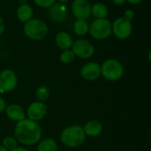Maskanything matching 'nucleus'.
Masks as SVG:
<instances>
[{
    "mask_svg": "<svg viewBox=\"0 0 151 151\" xmlns=\"http://www.w3.org/2000/svg\"><path fill=\"white\" fill-rule=\"evenodd\" d=\"M126 19H127L128 21H131L134 18V12L132 11V10H127L125 12V14H124V17Z\"/></svg>",
    "mask_w": 151,
    "mask_h": 151,
    "instance_id": "obj_24",
    "label": "nucleus"
},
{
    "mask_svg": "<svg viewBox=\"0 0 151 151\" xmlns=\"http://www.w3.org/2000/svg\"><path fill=\"white\" fill-rule=\"evenodd\" d=\"M72 12L77 19H87L91 14V5L88 0H74L72 4Z\"/></svg>",
    "mask_w": 151,
    "mask_h": 151,
    "instance_id": "obj_9",
    "label": "nucleus"
},
{
    "mask_svg": "<svg viewBox=\"0 0 151 151\" xmlns=\"http://www.w3.org/2000/svg\"><path fill=\"white\" fill-rule=\"evenodd\" d=\"M85 138V132L81 126L68 127L61 133V142L69 148H77L81 146L84 142Z\"/></svg>",
    "mask_w": 151,
    "mask_h": 151,
    "instance_id": "obj_2",
    "label": "nucleus"
},
{
    "mask_svg": "<svg viewBox=\"0 0 151 151\" xmlns=\"http://www.w3.org/2000/svg\"><path fill=\"white\" fill-rule=\"evenodd\" d=\"M4 23L2 17L0 16V35L4 32Z\"/></svg>",
    "mask_w": 151,
    "mask_h": 151,
    "instance_id": "obj_26",
    "label": "nucleus"
},
{
    "mask_svg": "<svg viewBox=\"0 0 151 151\" xmlns=\"http://www.w3.org/2000/svg\"><path fill=\"white\" fill-rule=\"evenodd\" d=\"M37 151H58L57 142L53 139L46 138L39 143Z\"/></svg>",
    "mask_w": 151,
    "mask_h": 151,
    "instance_id": "obj_18",
    "label": "nucleus"
},
{
    "mask_svg": "<svg viewBox=\"0 0 151 151\" xmlns=\"http://www.w3.org/2000/svg\"><path fill=\"white\" fill-rule=\"evenodd\" d=\"M50 96V90L47 87L45 86H42V87H40L37 91H36V97L38 99L39 102H45Z\"/></svg>",
    "mask_w": 151,
    "mask_h": 151,
    "instance_id": "obj_20",
    "label": "nucleus"
},
{
    "mask_svg": "<svg viewBox=\"0 0 151 151\" xmlns=\"http://www.w3.org/2000/svg\"><path fill=\"white\" fill-rule=\"evenodd\" d=\"M48 26L41 19H31L27 21L24 26L25 35L32 40H42L48 35Z\"/></svg>",
    "mask_w": 151,
    "mask_h": 151,
    "instance_id": "obj_3",
    "label": "nucleus"
},
{
    "mask_svg": "<svg viewBox=\"0 0 151 151\" xmlns=\"http://www.w3.org/2000/svg\"><path fill=\"white\" fill-rule=\"evenodd\" d=\"M89 25L85 19H77L73 24V31L77 35H85L88 32Z\"/></svg>",
    "mask_w": 151,
    "mask_h": 151,
    "instance_id": "obj_19",
    "label": "nucleus"
},
{
    "mask_svg": "<svg viewBox=\"0 0 151 151\" xmlns=\"http://www.w3.org/2000/svg\"><path fill=\"white\" fill-rule=\"evenodd\" d=\"M88 32L95 39H105L109 37L112 32L111 24L107 19H96L89 25Z\"/></svg>",
    "mask_w": 151,
    "mask_h": 151,
    "instance_id": "obj_5",
    "label": "nucleus"
},
{
    "mask_svg": "<svg viewBox=\"0 0 151 151\" xmlns=\"http://www.w3.org/2000/svg\"><path fill=\"white\" fill-rule=\"evenodd\" d=\"M112 1L116 4H123L126 2V0H112Z\"/></svg>",
    "mask_w": 151,
    "mask_h": 151,
    "instance_id": "obj_27",
    "label": "nucleus"
},
{
    "mask_svg": "<svg viewBox=\"0 0 151 151\" xmlns=\"http://www.w3.org/2000/svg\"><path fill=\"white\" fill-rule=\"evenodd\" d=\"M124 73V68L121 63L116 59L111 58L104 62L101 66V74L108 81H115L119 80Z\"/></svg>",
    "mask_w": 151,
    "mask_h": 151,
    "instance_id": "obj_4",
    "label": "nucleus"
},
{
    "mask_svg": "<svg viewBox=\"0 0 151 151\" xmlns=\"http://www.w3.org/2000/svg\"><path fill=\"white\" fill-rule=\"evenodd\" d=\"M91 13L96 19H105L108 14L107 6L103 3H96L91 5Z\"/></svg>",
    "mask_w": 151,
    "mask_h": 151,
    "instance_id": "obj_17",
    "label": "nucleus"
},
{
    "mask_svg": "<svg viewBox=\"0 0 151 151\" xmlns=\"http://www.w3.org/2000/svg\"><path fill=\"white\" fill-rule=\"evenodd\" d=\"M81 75L87 81H95L101 75V66L95 62L87 63L82 66Z\"/></svg>",
    "mask_w": 151,
    "mask_h": 151,
    "instance_id": "obj_11",
    "label": "nucleus"
},
{
    "mask_svg": "<svg viewBox=\"0 0 151 151\" xmlns=\"http://www.w3.org/2000/svg\"><path fill=\"white\" fill-rule=\"evenodd\" d=\"M5 102H4V100L2 98V97H0V113L3 111H4L5 110Z\"/></svg>",
    "mask_w": 151,
    "mask_h": 151,
    "instance_id": "obj_25",
    "label": "nucleus"
},
{
    "mask_svg": "<svg viewBox=\"0 0 151 151\" xmlns=\"http://www.w3.org/2000/svg\"><path fill=\"white\" fill-rule=\"evenodd\" d=\"M56 0H34V2L40 7L42 8H49L50 7Z\"/></svg>",
    "mask_w": 151,
    "mask_h": 151,
    "instance_id": "obj_23",
    "label": "nucleus"
},
{
    "mask_svg": "<svg viewBox=\"0 0 151 151\" xmlns=\"http://www.w3.org/2000/svg\"><path fill=\"white\" fill-rule=\"evenodd\" d=\"M111 31L119 39H127L132 34V24L125 18H118L111 25Z\"/></svg>",
    "mask_w": 151,
    "mask_h": 151,
    "instance_id": "obj_6",
    "label": "nucleus"
},
{
    "mask_svg": "<svg viewBox=\"0 0 151 151\" xmlns=\"http://www.w3.org/2000/svg\"><path fill=\"white\" fill-rule=\"evenodd\" d=\"M75 55L72 50H65L60 55V60L65 64H70L74 61Z\"/></svg>",
    "mask_w": 151,
    "mask_h": 151,
    "instance_id": "obj_21",
    "label": "nucleus"
},
{
    "mask_svg": "<svg viewBox=\"0 0 151 151\" xmlns=\"http://www.w3.org/2000/svg\"><path fill=\"white\" fill-rule=\"evenodd\" d=\"M56 43L58 47H59L61 50H69L73 46V39L71 35L66 32H59L56 35Z\"/></svg>",
    "mask_w": 151,
    "mask_h": 151,
    "instance_id": "obj_14",
    "label": "nucleus"
},
{
    "mask_svg": "<svg viewBox=\"0 0 151 151\" xmlns=\"http://www.w3.org/2000/svg\"><path fill=\"white\" fill-rule=\"evenodd\" d=\"M14 134L16 140L20 143L31 146L36 144L42 136V130L36 121L29 119H24L19 121L15 127Z\"/></svg>",
    "mask_w": 151,
    "mask_h": 151,
    "instance_id": "obj_1",
    "label": "nucleus"
},
{
    "mask_svg": "<svg viewBox=\"0 0 151 151\" xmlns=\"http://www.w3.org/2000/svg\"><path fill=\"white\" fill-rule=\"evenodd\" d=\"M83 130H84L86 135L96 137V136H98L99 134H101V133L103 131V126L97 120H91V121H88V123H86Z\"/></svg>",
    "mask_w": 151,
    "mask_h": 151,
    "instance_id": "obj_15",
    "label": "nucleus"
},
{
    "mask_svg": "<svg viewBox=\"0 0 151 151\" xmlns=\"http://www.w3.org/2000/svg\"><path fill=\"white\" fill-rule=\"evenodd\" d=\"M5 112L6 115L9 119L14 121H20L25 119V112L22 109L18 104H10L7 107H5Z\"/></svg>",
    "mask_w": 151,
    "mask_h": 151,
    "instance_id": "obj_13",
    "label": "nucleus"
},
{
    "mask_svg": "<svg viewBox=\"0 0 151 151\" xmlns=\"http://www.w3.org/2000/svg\"><path fill=\"white\" fill-rule=\"evenodd\" d=\"M67 1H69V0H59V2H60V3H62V4H63V3L67 2Z\"/></svg>",
    "mask_w": 151,
    "mask_h": 151,
    "instance_id": "obj_31",
    "label": "nucleus"
},
{
    "mask_svg": "<svg viewBox=\"0 0 151 151\" xmlns=\"http://www.w3.org/2000/svg\"><path fill=\"white\" fill-rule=\"evenodd\" d=\"M17 86V76L9 69L3 70L0 73V91L9 92L15 88Z\"/></svg>",
    "mask_w": 151,
    "mask_h": 151,
    "instance_id": "obj_8",
    "label": "nucleus"
},
{
    "mask_svg": "<svg viewBox=\"0 0 151 151\" xmlns=\"http://www.w3.org/2000/svg\"><path fill=\"white\" fill-rule=\"evenodd\" d=\"M11 151H28L27 150H26V149H24V148H20V147H17V148H15L14 150H12Z\"/></svg>",
    "mask_w": 151,
    "mask_h": 151,
    "instance_id": "obj_29",
    "label": "nucleus"
},
{
    "mask_svg": "<svg viewBox=\"0 0 151 151\" xmlns=\"http://www.w3.org/2000/svg\"><path fill=\"white\" fill-rule=\"evenodd\" d=\"M126 1H127L128 3H130V4H139V3H141L142 0H126Z\"/></svg>",
    "mask_w": 151,
    "mask_h": 151,
    "instance_id": "obj_28",
    "label": "nucleus"
},
{
    "mask_svg": "<svg viewBox=\"0 0 151 151\" xmlns=\"http://www.w3.org/2000/svg\"><path fill=\"white\" fill-rule=\"evenodd\" d=\"M49 17L55 22H63L67 17V8L62 3H54L49 7Z\"/></svg>",
    "mask_w": 151,
    "mask_h": 151,
    "instance_id": "obj_12",
    "label": "nucleus"
},
{
    "mask_svg": "<svg viewBox=\"0 0 151 151\" xmlns=\"http://www.w3.org/2000/svg\"><path fill=\"white\" fill-rule=\"evenodd\" d=\"M73 52L75 56L81 58H88L95 52L94 45L88 40L81 39L73 43Z\"/></svg>",
    "mask_w": 151,
    "mask_h": 151,
    "instance_id": "obj_7",
    "label": "nucleus"
},
{
    "mask_svg": "<svg viewBox=\"0 0 151 151\" xmlns=\"http://www.w3.org/2000/svg\"><path fill=\"white\" fill-rule=\"evenodd\" d=\"M28 119L34 121H38L42 119L47 113V106L42 102H34L27 108Z\"/></svg>",
    "mask_w": 151,
    "mask_h": 151,
    "instance_id": "obj_10",
    "label": "nucleus"
},
{
    "mask_svg": "<svg viewBox=\"0 0 151 151\" xmlns=\"http://www.w3.org/2000/svg\"><path fill=\"white\" fill-rule=\"evenodd\" d=\"M17 18L21 22H27L33 18V8L27 4H23L19 6L17 10Z\"/></svg>",
    "mask_w": 151,
    "mask_h": 151,
    "instance_id": "obj_16",
    "label": "nucleus"
},
{
    "mask_svg": "<svg viewBox=\"0 0 151 151\" xmlns=\"http://www.w3.org/2000/svg\"><path fill=\"white\" fill-rule=\"evenodd\" d=\"M0 151H8L7 150H5L3 146H0Z\"/></svg>",
    "mask_w": 151,
    "mask_h": 151,
    "instance_id": "obj_30",
    "label": "nucleus"
},
{
    "mask_svg": "<svg viewBox=\"0 0 151 151\" xmlns=\"http://www.w3.org/2000/svg\"><path fill=\"white\" fill-rule=\"evenodd\" d=\"M2 146L8 151L12 150L17 148V140L14 137H6L4 139Z\"/></svg>",
    "mask_w": 151,
    "mask_h": 151,
    "instance_id": "obj_22",
    "label": "nucleus"
}]
</instances>
